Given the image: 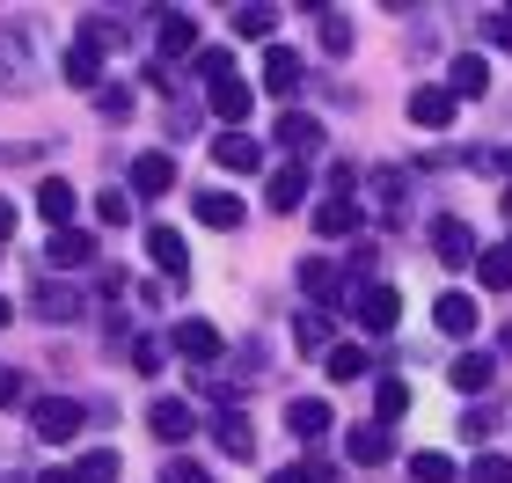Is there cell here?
Returning a JSON list of instances; mask_svg holds the SVG:
<instances>
[{"label": "cell", "mask_w": 512, "mask_h": 483, "mask_svg": "<svg viewBox=\"0 0 512 483\" xmlns=\"http://www.w3.org/2000/svg\"><path fill=\"white\" fill-rule=\"evenodd\" d=\"M191 44H198V22H191V15H161V52L183 59Z\"/></svg>", "instance_id": "obj_27"}, {"label": "cell", "mask_w": 512, "mask_h": 483, "mask_svg": "<svg viewBox=\"0 0 512 483\" xmlns=\"http://www.w3.org/2000/svg\"><path fill=\"white\" fill-rule=\"evenodd\" d=\"M264 198L278 205V213H300V198H308V161H286V169L264 183Z\"/></svg>", "instance_id": "obj_18"}, {"label": "cell", "mask_w": 512, "mask_h": 483, "mask_svg": "<svg viewBox=\"0 0 512 483\" xmlns=\"http://www.w3.org/2000/svg\"><path fill=\"white\" fill-rule=\"evenodd\" d=\"M432 257H439V264H454V271H461V264L476 271L483 249H476V235H469V220H454V213H447V220H432Z\"/></svg>", "instance_id": "obj_3"}, {"label": "cell", "mask_w": 512, "mask_h": 483, "mask_svg": "<svg viewBox=\"0 0 512 483\" xmlns=\"http://www.w3.org/2000/svg\"><path fill=\"white\" fill-rule=\"evenodd\" d=\"M293 344H300V352H322V344H330V315H300Z\"/></svg>", "instance_id": "obj_34"}, {"label": "cell", "mask_w": 512, "mask_h": 483, "mask_svg": "<svg viewBox=\"0 0 512 483\" xmlns=\"http://www.w3.org/2000/svg\"><path fill=\"white\" fill-rule=\"evenodd\" d=\"M8 483H15V476H8Z\"/></svg>", "instance_id": "obj_48"}, {"label": "cell", "mask_w": 512, "mask_h": 483, "mask_svg": "<svg viewBox=\"0 0 512 483\" xmlns=\"http://www.w3.org/2000/svg\"><path fill=\"white\" fill-rule=\"evenodd\" d=\"M37 315H74V293H59V286H37Z\"/></svg>", "instance_id": "obj_39"}, {"label": "cell", "mask_w": 512, "mask_h": 483, "mask_svg": "<svg viewBox=\"0 0 512 483\" xmlns=\"http://www.w3.org/2000/svg\"><path fill=\"white\" fill-rule=\"evenodd\" d=\"M454 88H410V125H425V132H447L454 125Z\"/></svg>", "instance_id": "obj_6"}, {"label": "cell", "mask_w": 512, "mask_h": 483, "mask_svg": "<svg viewBox=\"0 0 512 483\" xmlns=\"http://www.w3.org/2000/svg\"><path fill=\"white\" fill-rule=\"evenodd\" d=\"M410 476H417V483H454V462L425 447V454H410Z\"/></svg>", "instance_id": "obj_32"}, {"label": "cell", "mask_w": 512, "mask_h": 483, "mask_svg": "<svg viewBox=\"0 0 512 483\" xmlns=\"http://www.w3.org/2000/svg\"><path fill=\"white\" fill-rule=\"evenodd\" d=\"M410 403H417V396H410V381H381V388H374V425L410 418Z\"/></svg>", "instance_id": "obj_25"}, {"label": "cell", "mask_w": 512, "mask_h": 483, "mask_svg": "<svg viewBox=\"0 0 512 483\" xmlns=\"http://www.w3.org/2000/svg\"><path fill=\"white\" fill-rule=\"evenodd\" d=\"M96 213H103V220H110V227H118V220H125V213H132V205H125V191H103V198H96Z\"/></svg>", "instance_id": "obj_41"}, {"label": "cell", "mask_w": 512, "mask_h": 483, "mask_svg": "<svg viewBox=\"0 0 512 483\" xmlns=\"http://www.w3.org/2000/svg\"><path fill=\"white\" fill-rule=\"evenodd\" d=\"M169 191H176V161L161 147H147L132 161V198H169Z\"/></svg>", "instance_id": "obj_4"}, {"label": "cell", "mask_w": 512, "mask_h": 483, "mask_svg": "<svg viewBox=\"0 0 512 483\" xmlns=\"http://www.w3.org/2000/svg\"><path fill=\"white\" fill-rule=\"evenodd\" d=\"M213 161H220L227 176H249L256 161H264V147H256L249 132H220V140H213Z\"/></svg>", "instance_id": "obj_17"}, {"label": "cell", "mask_w": 512, "mask_h": 483, "mask_svg": "<svg viewBox=\"0 0 512 483\" xmlns=\"http://www.w3.org/2000/svg\"><path fill=\"white\" fill-rule=\"evenodd\" d=\"M469 483H512V462H505V454H476V462H469Z\"/></svg>", "instance_id": "obj_35"}, {"label": "cell", "mask_w": 512, "mask_h": 483, "mask_svg": "<svg viewBox=\"0 0 512 483\" xmlns=\"http://www.w3.org/2000/svg\"><path fill=\"white\" fill-rule=\"evenodd\" d=\"M44 264H59V271H81V264H96V235L66 227V235H52V249H44Z\"/></svg>", "instance_id": "obj_19"}, {"label": "cell", "mask_w": 512, "mask_h": 483, "mask_svg": "<svg viewBox=\"0 0 512 483\" xmlns=\"http://www.w3.org/2000/svg\"><path fill=\"white\" fill-rule=\"evenodd\" d=\"M74 476H81V483H118V454H110V447L81 454V462H74Z\"/></svg>", "instance_id": "obj_30"}, {"label": "cell", "mask_w": 512, "mask_h": 483, "mask_svg": "<svg viewBox=\"0 0 512 483\" xmlns=\"http://www.w3.org/2000/svg\"><path fill=\"white\" fill-rule=\"evenodd\" d=\"M344 454H352L359 469H381L395 454V440H388V425H352V432H344Z\"/></svg>", "instance_id": "obj_13"}, {"label": "cell", "mask_w": 512, "mask_h": 483, "mask_svg": "<svg viewBox=\"0 0 512 483\" xmlns=\"http://www.w3.org/2000/svg\"><path fill=\"white\" fill-rule=\"evenodd\" d=\"M300 293H308V301H322V308H330L337 293H344V271H337L330 257H300Z\"/></svg>", "instance_id": "obj_15"}, {"label": "cell", "mask_w": 512, "mask_h": 483, "mask_svg": "<svg viewBox=\"0 0 512 483\" xmlns=\"http://www.w3.org/2000/svg\"><path fill=\"white\" fill-rule=\"evenodd\" d=\"M447 88H454V103L491 96V59H483V52H461V59H454V74H447Z\"/></svg>", "instance_id": "obj_11"}, {"label": "cell", "mask_w": 512, "mask_h": 483, "mask_svg": "<svg viewBox=\"0 0 512 483\" xmlns=\"http://www.w3.org/2000/svg\"><path fill=\"white\" fill-rule=\"evenodd\" d=\"M322 52H330V59H344V52H352V15H322Z\"/></svg>", "instance_id": "obj_31"}, {"label": "cell", "mask_w": 512, "mask_h": 483, "mask_svg": "<svg viewBox=\"0 0 512 483\" xmlns=\"http://www.w3.org/2000/svg\"><path fill=\"white\" fill-rule=\"evenodd\" d=\"M286 432L293 440H322V432H330V403L322 396H293L286 403Z\"/></svg>", "instance_id": "obj_16"}, {"label": "cell", "mask_w": 512, "mask_h": 483, "mask_svg": "<svg viewBox=\"0 0 512 483\" xmlns=\"http://www.w3.org/2000/svg\"><path fill=\"white\" fill-rule=\"evenodd\" d=\"M476 286H491V293L512 286V242H498V249H483V257H476Z\"/></svg>", "instance_id": "obj_26"}, {"label": "cell", "mask_w": 512, "mask_h": 483, "mask_svg": "<svg viewBox=\"0 0 512 483\" xmlns=\"http://www.w3.org/2000/svg\"><path fill=\"white\" fill-rule=\"evenodd\" d=\"M132 366H139V374H161V344L154 337H132Z\"/></svg>", "instance_id": "obj_40"}, {"label": "cell", "mask_w": 512, "mask_h": 483, "mask_svg": "<svg viewBox=\"0 0 512 483\" xmlns=\"http://www.w3.org/2000/svg\"><path fill=\"white\" fill-rule=\"evenodd\" d=\"M37 483H81V476H74V469H44Z\"/></svg>", "instance_id": "obj_45"}, {"label": "cell", "mask_w": 512, "mask_h": 483, "mask_svg": "<svg viewBox=\"0 0 512 483\" xmlns=\"http://www.w3.org/2000/svg\"><path fill=\"white\" fill-rule=\"evenodd\" d=\"M81 418L88 410L74 403V396H44V403H30V425H37V440H52V447H66L81 432Z\"/></svg>", "instance_id": "obj_1"}, {"label": "cell", "mask_w": 512, "mask_h": 483, "mask_svg": "<svg viewBox=\"0 0 512 483\" xmlns=\"http://www.w3.org/2000/svg\"><path fill=\"white\" fill-rule=\"evenodd\" d=\"M505 213H512V191H505Z\"/></svg>", "instance_id": "obj_47"}, {"label": "cell", "mask_w": 512, "mask_h": 483, "mask_svg": "<svg viewBox=\"0 0 512 483\" xmlns=\"http://www.w3.org/2000/svg\"><path fill=\"white\" fill-rule=\"evenodd\" d=\"M37 213L66 235V227H74V213H81V191H74L66 176H44V183H37Z\"/></svg>", "instance_id": "obj_5"}, {"label": "cell", "mask_w": 512, "mask_h": 483, "mask_svg": "<svg viewBox=\"0 0 512 483\" xmlns=\"http://www.w3.org/2000/svg\"><path fill=\"white\" fill-rule=\"evenodd\" d=\"M198 74L213 81V88H220V81H235V52H227V44H213V52H198Z\"/></svg>", "instance_id": "obj_33"}, {"label": "cell", "mask_w": 512, "mask_h": 483, "mask_svg": "<svg viewBox=\"0 0 512 483\" xmlns=\"http://www.w3.org/2000/svg\"><path fill=\"white\" fill-rule=\"evenodd\" d=\"M8 322H15V301H0V330H8Z\"/></svg>", "instance_id": "obj_46"}, {"label": "cell", "mask_w": 512, "mask_h": 483, "mask_svg": "<svg viewBox=\"0 0 512 483\" xmlns=\"http://www.w3.org/2000/svg\"><path fill=\"white\" fill-rule=\"evenodd\" d=\"M366 366H374L366 344H337V352H330V381H366Z\"/></svg>", "instance_id": "obj_28"}, {"label": "cell", "mask_w": 512, "mask_h": 483, "mask_svg": "<svg viewBox=\"0 0 512 483\" xmlns=\"http://www.w3.org/2000/svg\"><path fill=\"white\" fill-rule=\"evenodd\" d=\"M161 483H213V476H205V462H191V454H176V462H161Z\"/></svg>", "instance_id": "obj_36"}, {"label": "cell", "mask_w": 512, "mask_h": 483, "mask_svg": "<svg viewBox=\"0 0 512 483\" xmlns=\"http://www.w3.org/2000/svg\"><path fill=\"white\" fill-rule=\"evenodd\" d=\"M147 257L169 271V279H183V271H191V242H183L176 227H154V235H147Z\"/></svg>", "instance_id": "obj_20"}, {"label": "cell", "mask_w": 512, "mask_h": 483, "mask_svg": "<svg viewBox=\"0 0 512 483\" xmlns=\"http://www.w3.org/2000/svg\"><path fill=\"white\" fill-rule=\"evenodd\" d=\"M491 381H498V359L491 352H461L454 359V388H461V396H483Z\"/></svg>", "instance_id": "obj_22"}, {"label": "cell", "mask_w": 512, "mask_h": 483, "mask_svg": "<svg viewBox=\"0 0 512 483\" xmlns=\"http://www.w3.org/2000/svg\"><path fill=\"white\" fill-rule=\"evenodd\" d=\"M176 352L183 359H220V330L213 322H176Z\"/></svg>", "instance_id": "obj_24"}, {"label": "cell", "mask_w": 512, "mask_h": 483, "mask_svg": "<svg viewBox=\"0 0 512 483\" xmlns=\"http://www.w3.org/2000/svg\"><path fill=\"white\" fill-rule=\"evenodd\" d=\"M352 308H359L366 337H388L395 322H403V293H395V286H366V293H352Z\"/></svg>", "instance_id": "obj_2"}, {"label": "cell", "mask_w": 512, "mask_h": 483, "mask_svg": "<svg viewBox=\"0 0 512 483\" xmlns=\"http://www.w3.org/2000/svg\"><path fill=\"white\" fill-rule=\"evenodd\" d=\"M59 74H66V88H103V52L96 44H66V59H59Z\"/></svg>", "instance_id": "obj_14"}, {"label": "cell", "mask_w": 512, "mask_h": 483, "mask_svg": "<svg viewBox=\"0 0 512 483\" xmlns=\"http://www.w3.org/2000/svg\"><path fill=\"white\" fill-rule=\"evenodd\" d=\"M220 454H235V462H249V454H256L249 418H220Z\"/></svg>", "instance_id": "obj_29"}, {"label": "cell", "mask_w": 512, "mask_h": 483, "mask_svg": "<svg viewBox=\"0 0 512 483\" xmlns=\"http://www.w3.org/2000/svg\"><path fill=\"white\" fill-rule=\"evenodd\" d=\"M359 220H366V213H359L352 191H330V198L315 205V235H359Z\"/></svg>", "instance_id": "obj_9"}, {"label": "cell", "mask_w": 512, "mask_h": 483, "mask_svg": "<svg viewBox=\"0 0 512 483\" xmlns=\"http://www.w3.org/2000/svg\"><path fill=\"white\" fill-rule=\"evenodd\" d=\"M249 110H256V88H249V81H220V88H213V118H220L227 132H249Z\"/></svg>", "instance_id": "obj_8"}, {"label": "cell", "mask_w": 512, "mask_h": 483, "mask_svg": "<svg viewBox=\"0 0 512 483\" xmlns=\"http://www.w3.org/2000/svg\"><path fill=\"white\" fill-rule=\"evenodd\" d=\"M278 147H286L293 161H308V154L322 147V118H308V110H286V118H278Z\"/></svg>", "instance_id": "obj_12"}, {"label": "cell", "mask_w": 512, "mask_h": 483, "mask_svg": "<svg viewBox=\"0 0 512 483\" xmlns=\"http://www.w3.org/2000/svg\"><path fill=\"white\" fill-rule=\"evenodd\" d=\"M271 483H315V469H308V462H293V469H271Z\"/></svg>", "instance_id": "obj_43"}, {"label": "cell", "mask_w": 512, "mask_h": 483, "mask_svg": "<svg viewBox=\"0 0 512 483\" xmlns=\"http://www.w3.org/2000/svg\"><path fill=\"white\" fill-rule=\"evenodd\" d=\"M191 213H198L205 227H242V198H235V191H198Z\"/></svg>", "instance_id": "obj_23"}, {"label": "cell", "mask_w": 512, "mask_h": 483, "mask_svg": "<svg viewBox=\"0 0 512 483\" xmlns=\"http://www.w3.org/2000/svg\"><path fill=\"white\" fill-rule=\"evenodd\" d=\"M271 8H235V37H271Z\"/></svg>", "instance_id": "obj_37"}, {"label": "cell", "mask_w": 512, "mask_h": 483, "mask_svg": "<svg viewBox=\"0 0 512 483\" xmlns=\"http://www.w3.org/2000/svg\"><path fill=\"white\" fill-rule=\"evenodd\" d=\"M8 235H15V205L0 198V242H8Z\"/></svg>", "instance_id": "obj_44"}, {"label": "cell", "mask_w": 512, "mask_h": 483, "mask_svg": "<svg viewBox=\"0 0 512 483\" xmlns=\"http://www.w3.org/2000/svg\"><path fill=\"white\" fill-rule=\"evenodd\" d=\"M432 322H439L447 337H476L483 308H476V293H439V301H432Z\"/></svg>", "instance_id": "obj_7"}, {"label": "cell", "mask_w": 512, "mask_h": 483, "mask_svg": "<svg viewBox=\"0 0 512 483\" xmlns=\"http://www.w3.org/2000/svg\"><path fill=\"white\" fill-rule=\"evenodd\" d=\"M264 88H271V96H293V88H300V52H293V44H271V52H264Z\"/></svg>", "instance_id": "obj_21"}, {"label": "cell", "mask_w": 512, "mask_h": 483, "mask_svg": "<svg viewBox=\"0 0 512 483\" xmlns=\"http://www.w3.org/2000/svg\"><path fill=\"white\" fill-rule=\"evenodd\" d=\"M147 425H154V440H191V432H198V410L183 403V396H161V403L147 410Z\"/></svg>", "instance_id": "obj_10"}, {"label": "cell", "mask_w": 512, "mask_h": 483, "mask_svg": "<svg viewBox=\"0 0 512 483\" xmlns=\"http://www.w3.org/2000/svg\"><path fill=\"white\" fill-rule=\"evenodd\" d=\"M8 403H22V374H15V366H0V410H8Z\"/></svg>", "instance_id": "obj_42"}, {"label": "cell", "mask_w": 512, "mask_h": 483, "mask_svg": "<svg viewBox=\"0 0 512 483\" xmlns=\"http://www.w3.org/2000/svg\"><path fill=\"white\" fill-rule=\"evenodd\" d=\"M483 37H491L498 52H512V8H491V15H483Z\"/></svg>", "instance_id": "obj_38"}]
</instances>
